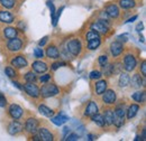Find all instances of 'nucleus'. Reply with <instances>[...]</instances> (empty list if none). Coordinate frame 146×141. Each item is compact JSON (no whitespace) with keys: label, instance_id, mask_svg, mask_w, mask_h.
<instances>
[{"label":"nucleus","instance_id":"nucleus-1","mask_svg":"<svg viewBox=\"0 0 146 141\" xmlns=\"http://www.w3.org/2000/svg\"><path fill=\"white\" fill-rule=\"evenodd\" d=\"M60 93V88L54 84V83H44L43 86L39 88V96H42L43 99H48V98H53L56 96Z\"/></svg>","mask_w":146,"mask_h":141},{"label":"nucleus","instance_id":"nucleus-2","mask_svg":"<svg viewBox=\"0 0 146 141\" xmlns=\"http://www.w3.org/2000/svg\"><path fill=\"white\" fill-rule=\"evenodd\" d=\"M65 47L68 52L71 54V56H75V57L81 54L82 48H83L82 43L79 38H71L70 40H68L65 44Z\"/></svg>","mask_w":146,"mask_h":141},{"label":"nucleus","instance_id":"nucleus-3","mask_svg":"<svg viewBox=\"0 0 146 141\" xmlns=\"http://www.w3.org/2000/svg\"><path fill=\"white\" fill-rule=\"evenodd\" d=\"M39 127V121L36 118H27L25 121V125H24V130L25 132L31 137L33 134H35L37 132V129Z\"/></svg>","mask_w":146,"mask_h":141},{"label":"nucleus","instance_id":"nucleus-4","mask_svg":"<svg viewBox=\"0 0 146 141\" xmlns=\"http://www.w3.org/2000/svg\"><path fill=\"white\" fill-rule=\"evenodd\" d=\"M23 45H24V42L20 37H15V38H11L7 42L6 44V49L9 52V53H17L19 52L21 48H23Z\"/></svg>","mask_w":146,"mask_h":141},{"label":"nucleus","instance_id":"nucleus-5","mask_svg":"<svg viewBox=\"0 0 146 141\" xmlns=\"http://www.w3.org/2000/svg\"><path fill=\"white\" fill-rule=\"evenodd\" d=\"M137 65V59L136 56L133 53H127L124 56V62H123V69L126 72H133L136 69Z\"/></svg>","mask_w":146,"mask_h":141},{"label":"nucleus","instance_id":"nucleus-6","mask_svg":"<svg viewBox=\"0 0 146 141\" xmlns=\"http://www.w3.org/2000/svg\"><path fill=\"white\" fill-rule=\"evenodd\" d=\"M23 90L33 99L39 98V88L35 84V82H26L25 84H23Z\"/></svg>","mask_w":146,"mask_h":141},{"label":"nucleus","instance_id":"nucleus-7","mask_svg":"<svg viewBox=\"0 0 146 141\" xmlns=\"http://www.w3.org/2000/svg\"><path fill=\"white\" fill-rule=\"evenodd\" d=\"M8 114L13 120H20L24 117V110L18 104H10L8 107Z\"/></svg>","mask_w":146,"mask_h":141},{"label":"nucleus","instance_id":"nucleus-8","mask_svg":"<svg viewBox=\"0 0 146 141\" xmlns=\"http://www.w3.org/2000/svg\"><path fill=\"white\" fill-rule=\"evenodd\" d=\"M23 130H24V125L18 120H13L7 125V132L10 136H18L23 132Z\"/></svg>","mask_w":146,"mask_h":141},{"label":"nucleus","instance_id":"nucleus-9","mask_svg":"<svg viewBox=\"0 0 146 141\" xmlns=\"http://www.w3.org/2000/svg\"><path fill=\"white\" fill-rule=\"evenodd\" d=\"M109 51L110 54L113 58H117L119 57L121 54L124 53L125 51V46H124V43H120L118 40H115L110 44V47H109Z\"/></svg>","mask_w":146,"mask_h":141},{"label":"nucleus","instance_id":"nucleus-10","mask_svg":"<svg viewBox=\"0 0 146 141\" xmlns=\"http://www.w3.org/2000/svg\"><path fill=\"white\" fill-rule=\"evenodd\" d=\"M102 102L107 105H113L117 102V94L113 90H106L102 93Z\"/></svg>","mask_w":146,"mask_h":141},{"label":"nucleus","instance_id":"nucleus-11","mask_svg":"<svg viewBox=\"0 0 146 141\" xmlns=\"http://www.w3.org/2000/svg\"><path fill=\"white\" fill-rule=\"evenodd\" d=\"M37 136L39 137V140L40 141H53L55 139L54 134L51 130H48L47 128H44V127H38L37 129Z\"/></svg>","mask_w":146,"mask_h":141},{"label":"nucleus","instance_id":"nucleus-12","mask_svg":"<svg viewBox=\"0 0 146 141\" xmlns=\"http://www.w3.org/2000/svg\"><path fill=\"white\" fill-rule=\"evenodd\" d=\"M10 64H11V66H15V69L21 70V69H25L28 66V61L24 55H17L10 61Z\"/></svg>","mask_w":146,"mask_h":141},{"label":"nucleus","instance_id":"nucleus-13","mask_svg":"<svg viewBox=\"0 0 146 141\" xmlns=\"http://www.w3.org/2000/svg\"><path fill=\"white\" fill-rule=\"evenodd\" d=\"M129 85H131L133 88L139 90L141 88H144V86H145V80H143V76H142L139 73H135V74L133 75V77L130 78Z\"/></svg>","mask_w":146,"mask_h":141},{"label":"nucleus","instance_id":"nucleus-14","mask_svg":"<svg viewBox=\"0 0 146 141\" xmlns=\"http://www.w3.org/2000/svg\"><path fill=\"white\" fill-rule=\"evenodd\" d=\"M105 13L112 19H117V18L120 16V10H119V7L116 5V3H109L105 7Z\"/></svg>","mask_w":146,"mask_h":141},{"label":"nucleus","instance_id":"nucleus-15","mask_svg":"<svg viewBox=\"0 0 146 141\" xmlns=\"http://www.w3.org/2000/svg\"><path fill=\"white\" fill-rule=\"evenodd\" d=\"M98 112H99V106H98V104L94 101H89L88 104L84 107V117L91 118L93 114H96Z\"/></svg>","mask_w":146,"mask_h":141},{"label":"nucleus","instance_id":"nucleus-16","mask_svg":"<svg viewBox=\"0 0 146 141\" xmlns=\"http://www.w3.org/2000/svg\"><path fill=\"white\" fill-rule=\"evenodd\" d=\"M109 28H110L109 26H107L106 24H104V22H101V21H99V20H97V21H94V22L91 24V29L98 32L99 34H102V35L108 34Z\"/></svg>","mask_w":146,"mask_h":141},{"label":"nucleus","instance_id":"nucleus-17","mask_svg":"<svg viewBox=\"0 0 146 141\" xmlns=\"http://www.w3.org/2000/svg\"><path fill=\"white\" fill-rule=\"evenodd\" d=\"M45 54L48 58L51 59H58L61 56H60V51L57 48V46L55 44H51L46 47V51H45Z\"/></svg>","mask_w":146,"mask_h":141},{"label":"nucleus","instance_id":"nucleus-18","mask_svg":"<svg viewBox=\"0 0 146 141\" xmlns=\"http://www.w3.org/2000/svg\"><path fill=\"white\" fill-rule=\"evenodd\" d=\"M18 34H19L18 28H15V27H11V26H7V27H3L2 28V36L6 39L15 38V37L18 36Z\"/></svg>","mask_w":146,"mask_h":141},{"label":"nucleus","instance_id":"nucleus-19","mask_svg":"<svg viewBox=\"0 0 146 141\" xmlns=\"http://www.w3.org/2000/svg\"><path fill=\"white\" fill-rule=\"evenodd\" d=\"M108 88V82H107V80H98L97 82H96V84H94V92H96V95H98V96H100V95H102V93L107 90Z\"/></svg>","mask_w":146,"mask_h":141},{"label":"nucleus","instance_id":"nucleus-20","mask_svg":"<svg viewBox=\"0 0 146 141\" xmlns=\"http://www.w3.org/2000/svg\"><path fill=\"white\" fill-rule=\"evenodd\" d=\"M32 69H33V70L35 73L43 74V73H45L46 70H48V65L45 62H43V61H35L32 64Z\"/></svg>","mask_w":146,"mask_h":141},{"label":"nucleus","instance_id":"nucleus-21","mask_svg":"<svg viewBox=\"0 0 146 141\" xmlns=\"http://www.w3.org/2000/svg\"><path fill=\"white\" fill-rule=\"evenodd\" d=\"M0 22L2 24H13L15 22V16L7 10H0Z\"/></svg>","mask_w":146,"mask_h":141},{"label":"nucleus","instance_id":"nucleus-22","mask_svg":"<svg viewBox=\"0 0 146 141\" xmlns=\"http://www.w3.org/2000/svg\"><path fill=\"white\" fill-rule=\"evenodd\" d=\"M104 119H105V123L107 127L110 125H113V120H115V112L112 109H106L105 112H104Z\"/></svg>","mask_w":146,"mask_h":141},{"label":"nucleus","instance_id":"nucleus-23","mask_svg":"<svg viewBox=\"0 0 146 141\" xmlns=\"http://www.w3.org/2000/svg\"><path fill=\"white\" fill-rule=\"evenodd\" d=\"M129 82H130V76L127 73H119V78H118V86L120 88H125L129 86Z\"/></svg>","mask_w":146,"mask_h":141},{"label":"nucleus","instance_id":"nucleus-24","mask_svg":"<svg viewBox=\"0 0 146 141\" xmlns=\"http://www.w3.org/2000/svg\"><path fill=\"white\" fill-rule=\"evenodd\" d=\"M139 111V105L136 103H131L128 106V109H126V117L128 120H131L133 118H135V115L138 113Z\"/></svg>","mask_w":146,"mask_h":141},{"label":"nucleus","instance_id":"nucleus-25","mask_svg":"<svg viewBox=\"0 0 146 141\" xmlns=\"http://www.w3.org/2000/svg\"><path fill=\"white\" fill-rule=\"evenodd\" d=\"M118 3H119V7L121 9H125V10L133 9L137 6L136 0H118Z\"/></svg>","mask_w":146,"mask_h":141},{"label":"nucleus","instance_id":"nucleus-26","mask_svg":"<svg viewBox=\"0 0 146 141\" xmlns=\"http://www.w3.org/2000/svg\"><path fill=\"white\" fill-rule=\"evenodd\" d=\"M131 99L139 103V104H145V101H146V94H145V91H137L135 92L133 95H131Z\"/></svg>","mask_w":146,"mask_h":141},{"label":"nucleus","instance_id":"nucleus-27","mask_svg":"<svg viewBox=\"0 0 146 141\" xmlns=\"http://www.w3.org/2000/svg\"><path fill=\"white\" fill-rule=\"evenodd\" d=\"M52 122L56 125H62V124H64L66 121H69V117L68 115H65L64 113H60V114H57L56 117H52V120H51Z\"/></svg>","mask_w":146,"mask_h":141},{"label":"nucleus","instance_id":"nucleus-28","mask_svg":"<svg viewBox=\"0 0 146 141\" xmlns=\"http://www.w3.org/2000/svg\"><path fill=\"white\" fill-rule=\"evenodd\" d=\"M38 111L40 114H43L44 117H47V118H52L54 115V110H52L51 107H48L45 104H39L38 105Z\"/></svg>","mask_w":146,"mask_h":141},{"label":"nucleus","instance_id":"nucleus-29","mask_svg":"<svg viewBox=\"0 0 146 141\" xmlns=\"http://www.w3.org/2000/svg\"><path fill=\"white\" fill-rule=\"evenodd\" d=\"M101 45V39L100 37L98 38H93V39H90L88 40V44H87V48L89 51H96L97 48H99Z\"/></svg>","mask_w":146,"mask_h":141},{"label":"nucleus","instance_id":"nucleus-30","mask_svg":"<svg viewBox=\"0 0 146 141\" xmlns=\"http://www.w3.org/2000/svg\"><path fill=\"white\" fill-rule=\"evenodd\" d=\"M91 120L93 123H96L98 127H100V128H104L106 123H105V119H104V115L101 114V113H96V114H93L91 117Z\"/></svg>","mask_w":146,"mask_h":141},{"label":"nucleus","instance_id":"nucleus-31","mask_svg":"<svg viewBox=\"0 0 146 141\" xmlns=\"http://www.w3.org/2000/svg\"><path fill=\"white\" fill-rule=\"evenodd\" d=\"M115 104H116V103H115ZM113 112H115V115H116V117H125V115H126V109H125V104H124V103L116 104Z\"/></svg>","mask_w":146,"mask_h":141},{"label":"nucleus","instance_id":"nucleus-32","mask_svg":"<svg viewBox=\"0 0 146 141\" xmlns=\"http://www.w3.org/2000/svg\"><path fill=\"white\" fill-rule=\"evenodd\" d=\"M102 74L105 75V76H107V77H110V76H112L113 75V63H108L107 65H105L104 67H102Z\"/></svg>","mask_w":146,"mask_h":141},{"label":"nucleus","instance_id":"nucleus-33","mask_svg":"<svg viewBox=\"0 0 146 141\" xmlns=\"http://www.w3.org/2000/svg\"><path fill=\"white\" fill-rule=\"evenodd\" d=\"M16 3V0H0V5L6 9H14Z\"/></svg>","mask_w":146,"mask_h":141},{"label":"nucleus","instance_id":"nucleus-34","mask_svg":"<svg viewBox=\"0 0 146 141\" xmlns=\"http://www.w3.org/2000/svg\"><path fill=\"white\" fill-rule=\"evenodd\" d=\"M5 74L8 76V77H10V78H16L17 77V70H15L14 67H11V66H7L6 69H5Z\"/></svg>","mask_w":146,"mask_h":141},{"label":"nucleus","instance_id":"nucleus-35","mask_svg":"<svg viewBox=\"0 0 146 141\" xmlns=\"http://www.w3.org/2000/svg\"><path fill=\"white\" fill-rule=\"evenodd\" d=\"M24 80H25L26 82H36L37 76L33 70H29V72H27V73L24 75Z\"/></svg>","mask_w":146,"mask_h":141},{"label":"nucleus","instance_id":"nucleus-36","mask_svg":"<svg viewBox=\"0 0 146 141\" xmlns=\"http://www.w3.org/2000/svg\"><path fill=\"white\" fill-rule=\"evenodd\" d=\"M80 139V134L79 133H75V132H69L64 138V141H76Z\"/></svg>","mask_w":146,"mask_h":141},{"label":"nucleus","instance_id":"nucleus-37","mask_svg":"<svg viewBox=\"0 0 146 141\" xmlns=\"http://www.w3.org/2000/svg\"><path fill=\"white\" fill-rule=\"evenodd\" d=\"M98 37H100V34H99L98 32L93 30V29H90V30L87 32V34L84 35V38H86L87 42L90 40V39H93V38H98Z\"/></svg>","mask_w":146,"mask_h":141},{"label":"nucleus","instance_id":"nucleus-38","mask_svg":"<svg viewBox=\"0 0 146 141\" xmlns=\"http://www.w3.org/2000/svg\"><path fill=\"white\" fill-rule=\"evenodd\" d=\"M125 124V117H116L115 115V120H113V125L116 128H121Z\"/></svg>","mask_w":146,"mask_h":141},{"label":"nucleus","instance_id":"nucleus-39","mask_svg":"<svg viewBox=\"0 0 146 141\" xmlns=\"http://www.w3.org/2000/svg\"><path fill=\"white\" fill-rule=\"evenodd\" d=\"M98 63H99L100 67H104L105 65L108 64V56L107 55H100L98 58Z\"/></svg>","mask_w":146,"mask_h":141},{"label":"nucleus","instance_id":"nucleus-40","mask_svg":"<svg viewBox=\"0 0 146 141\" xmlns=\"http://www.w3.org/2000/svg\"><path fill=\"white\" fill-rule=\"evenodd\" d=\"M101 76H102V73L98 70H92L91 73H90V75H89L90 80H92V81H94V80H99V78H101Z\"/></svg>","mask_w":146,"mask_h":141},{"label":"nucleus","instance_id":"nucleus-41","mask_svg":"<svg viewBox=\"0 0 146 141\" xmlns=\"http://www.w3.org/2000/svg\"><path fill=\"white\" fill-rule=\"evenodd\" d=\"M34 56L36 57V58H43L44 57V51L40 48V46H38V47H35L34 48Z\"/></svg>","mask_w":146,"mask_h":141},{"label":"nucleus","instance_id":"nucleus-42","mask_svg":"<svg viewBox=\"0 0 146 141\" xmlns=\"http://www.w3.org/2000/svg\"><path fill=\"white\" fill-rule=\"evenodd\" d=\"M51 78H52V75H51V74H44V75H42V76L38 78V81H39L42 84H44V83L50 82Z\"/></svg>","mask_w":146,"mask_h":141},{"label":"nucleus","instance_id":"nucleus-43","mask_svg":"<svg viewBox=\"0 0 146 141\" xmlns=\"http://www.w3.org/2000/svg\"><path fill=\"white\" fill-rule=\"evenodd\" d=\"M139 70H141V74L143 77H146V62L145 59H142V63L139 65Z\"/></svg>","mask_w":146,"mask_h":141},{"label":"nucleus","instance_id":"nucleus-44","mask_svg":"<svg viewBox=\"0 0 146 141\" xmlns=\"http://www.w3.org/2000/svg\"><path fill=\"white\" fill-rule=\"evenodd\" d=\"M7 105V99L6 96L0 92V107H5Z\"/></svg>","mask_w":146,"mask_h":141},{"label":"nucleus","instance_id":"nucleus-45","mask_svg":"<svg viewBox=\"0 0 146 141\" xmlns=\"http://www.w3.org/2000/svg\"><path fill=\"white\" fill-rule=\"evenodd\" d=\"M64 65H65V63H63V62H58V61H57V62H55V63L52 64V67H51V69H52L53 70H56L58 67H62V66H64Z\"/></svg>","mask_w":146,"mask_h":141},{"label":"nucleus","instance_id":"nucleus-46","mask_svg":"<svg viewBox=\"0 0 146 141\" xmlns=\"http://www.w3.org/2000/svg\"><path fill=\"white\" fill-rule=\"evenodd\" d=\"M47 6H48V8H50V10H51V16H52V20H53V19H54V16H55L54 5H53L51 1H47Z\"/></svg>","mask_w":146,"mask_h":141},{"label":"nucleus","instance_id":"nucleus-47","mask_svg":"<svg viewBox=\"0 0 146 141\" xmlns=\"http://www.w3.org/2000/svg\"><path fill=\"white\" fill-rule=\"evenodd\" d=\"M117 40L120 42V43H126L128 40V35L127 34H123V35L118 36V37H117Z\"/></svg>","mask_w":146,"mask_h":141},{"label":"nucleus","instance_id":"nucleus-48","mask_svg":"<svg viewBox=\"0 0 146 141\" xmlns=\"http://www.w3.org/2000/svg\"><path fill=\"white\" fill-rule=\"evenodd\" d=\"M47 40H48V36H45V37H43V38H42V39L39 40V43H38V45L43 47V46H44V45L46 44V42H47Z\"/></svg>","mask_w":146,"mask_h":141},{"label":"nucleus","instance_id":"nucleus-49","mask_svg":"<svg viewBox=\"0 0 146 141\" xmlns=\"http://www.w3.org/2000/svg\"><path fill=\"white\" fill-rule=\"evenodd\" d=\"M143 29H144V25H143V22L141 21V22H138V25L136 26V30H137V33H141Z\"/></svg>","mask_w":146,"mask_h":141},{"label":"nucleus","instance_id":"nucleus-50","mask_svg":"<svg viewBox=\"0 0 146 141\" xmlns=\"http://www.w3.org/2000/svg\"><path fill=\"white\" fill-rule=\"evenodd\" d=\"M69 132H71V128H69V127H64V128H63V137H65Z\"/></svg>","mask_w":146,"mask_h":141},{"label":"nucleus","instance_id":"nucleus-51","mask_svg":"<svg viewBox=\"0 0 146 141\" xmlns=\"http://www.w3.org/2000/svg\"><path fill=\"white\" fill-rule=\"evenodd\" d=\"M13 84H14V86H16L19 90H23V85H20V83L17 82V81H13Z\"/></svg>","mask_w":146,"mask_h":141},{"label":"nucleus","instance_id":"nucleus-52","mask_svg":"<svg viewBox=\"0 0 146 141\" xmlns=\"http://www.w3.org/2000/svg\"><path fill=\"white\" fill-rule=\"evenodd\" d=\"M137 18H138V16H137V15H135V16H133V17L128 18L125 22H133V21H134V20H136Z\"/></svg>","mask_w":146,"mask_h":141},{"label":"nucleus","instance_id":"nucleus-53","mask_svg":"<svg viewBox=\"0 0 146 141\" xmlns=\"http://www.w3.org/2000/svg\"><path fill=\"white\" fill-rule=\"evenodd\" d=\"M98 137L97 136H94V134H88L87 136V140H96Z\"/></svg>","mask_w":146,"mask_h":141},{"label":"nucleus","instance_id":"nucleus-54","mask_svg":"<svg viewBox=\"0 0 146 141\" xmlns=\"http://www.w3.org/2000/svg\"><path fill=\"white\" fill-rule=\"evenodd\" d=\"M139 140H142V137L137 134V136H136V138H135V141H139Z\"/></svg>","mask_w":146,"mask_h":141}]
</instances>
